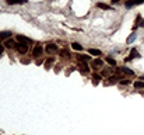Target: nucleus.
Wrapping results in <instances>:
<instances>
[{"instance_id": "f3484780", "label": "nucleus", "mask_w": 144, "mask_h": 135, "mask_svg": "<svg viewBox=\"0 0 144 135\" xmlns=\"http://www.w3.org/2000/svg\"><path fill=\"white\" fill-rule=\"evenodd\" d=\"M80 70L84 72V73H87V72H90V69H88L87 65H83V66H80Z\"/></svg>"}, {"instance_id": "f257e3e1", "label": "nucleus", "mask_w": 144, "mask_h": 135, "mask_svg": "<svg viewBox=\"0 0 144 135\" xmlns=\"http://www.w3.org/2000/svg\"><path fill=\"white\" fill-rule=\"evenodd\" d=\"M17 51H18L20 54H25L27 51H28V47H27L25 44H18L17 45Z\"/></svg>"}, {"instance_id": "423d86ee", "label": "nucleus", "mask_w": 144, "mask_h": 135, "mask_svg": "<svg viewBox=\"0 0 144 135\" xmlns=\"http://www.w3.org/2000/svg\"><path fill=\"white\" fill-rule=\"evenodd\" d=\"M17 45H18V44L14 42L13 40H7V41H6V47H7V48H17Z\"/></svg>"}, {"instance_id": "1a4fd4ad", "label": "nucleus", "mask_w": 144, "mask_h": 135, "mask_svg": "<svg viewBox=\"0 0 144 135\" xmlns=\"http://www.w3.org/2000/svg\"><path fill=\"white\" fill-rule=\"evenodd\" d=\"M102 65H104V61H101V59L92 61V66H94V68H99V66H102Z\"/></svg>"}, {"instance_id": "2eb2a0df", "label": "nucleus", "mask_w": 144, "mask_h": 135, "mask_svg": "<svg viewBox=\"0 0 144 135\" xmlns=\"http://www.w3.org/2000/svg\"><path fill=\"white\" fill-rule=\"evenodd\" d=\"M97 6H98L99 9H104V10H111V7H109L108 4H104V3H98Z\"/></svg>"}, {"instance_id": "0eeeda50", "label": "nucleus", "mask_w": 144, "mask_h": 135, "mask_svg": "<svg viewBox=\"0 0 144 135\" xmlns=\"http://www.w3.org/2000/svg\"><path fill=\"white\" fill-rule=\"evenodd\" d=\"M144 0H130V2L126 3V6L127 7H132V6H134V4H140V3H143Z\"/></svg>"}, {"instance_id": "7ed1b4c3", "label": "nucleus", "mask_w": 144, "mask_h": 135, "mask_svg": "<svg viewBox=\"0 0 144 135\" xmlns=\"http://www.w3.org/2000/svg\"><path fill=\"white\" fill-rule=\"evenodd\" d=\"M6 2H7V4H24L28 0H6Z\"/></svg>"}, {"instance_id": "393cba45", "label": "nucleus", "mask_w": 144, "mask_h": 135, "mask_svg": "<svg viewBox=\"0 0 144 135\" xmlns=\"http://www.w3.org/2000/svg\"><path fill=\"white\" fill-rule=\"evenodd\" d=\"M0 54H3V45H0Z\"/></svg>"}, {"instance_id": "412c9836", "label": "nucleus", "mask_w": 144, "mask_h": 135, "mask_svg": "<svg viewBox=\"0 0 144 135\" xmlns=\"http://www.w3.org/2000/svg\"><path fill=\"white\" fill-rule=\"evenodd\" d=\"M53 61H55V58H49V59H48V61H46V63H45V65H46V69H48V68H49V65H50V63H52V62H53Z\"/></svg>"}, {"instance_id": "20e7f679", "label": "nucleus", "mask_w": 144, "mask_h": 135, "mask_svg": "<svg viewBox=\"0 0 144 135\" xmlns=\"http://www.w3.org/2000/svg\"><path fill=\"white\" fill-rule=\"evenodd\" d=\"M42 47H41V45H36L35 48H34V55H35V56H41V55H42Z\"/></svg>"}, {"instance_id": "dca6fc26", "label": "nucleus", "mask_w": 144, "mask_h": 135, "mask_svg": "<svg viewBox=\"0 0 144 135\" xmlns=\"http://www.w3.org/2000/svg\"><path fill=\"white\" fill-rule=\"evenodd\" d=\"M122 72H123V73H127V75H133V73H134L133 70H130V69H127V68H122Z\"/></svg>"}, {"instance_id": "6ab92c4d", "label": "nucleus", "mask_w": 144, "mask_h": 135, "mask_svg": "<svg viewBox=\"0 0 144 135\" xmlns=\"http://www.w3.org/2000/svg\"><path fill=\"white\" fill-rule=\"evenodd\" d=\"M59 54H60V55H63V56H64V58L70 56V54H69V52H67V51H66V49H62V51H59Z\"/></svg>"}, {"instance_id": "5701e85b", "label": "nucleus", "mask_w": 144, "mask_h": 135, "mask_svg": "<svg viewBox=\"0 0 144 135\" xmlns=\"http://www.w3.org/2000/svg\"><path fill=\"white\" fill-rule=\"evenodd\" d=\"M21 62H22V63H29V59H22Z\"/></svg>"}, {"instance_id": "39448f33", "label": "nucleus", "mask_w": 144, "mask_h": 135, "mask_svg": "<svg viewBox=\"0 0 144 135\" xmlns=\"http://www.w3.org/2000/svg\"><path fill=\"white\" fill-rule=\"evenodd\" d=\"M139 56H140V54L137 52V49H134V48H133V49L130 51V58H127V61L133 59V58H139Z\"/></svg>"}, {"instance_id": "f8f14e48", "label": "nucleus", "mask_w": 144, "mask_h": 135, "mask_svg": "<svg viewBox=\"0 0 144 135\" xmlns=\"http://www.w3.org/2000/svg\"><path fill=\"white\" fill-rule=\"evenodd\" d=\"M134 87L136 89H144V82H141V80H140V82H136L134 83Z\"/></svg>"}, {"instance_id": "a211bd4d", "label": "nucleus", "mask_w": 144, "mask_h": 135, "mask_svg": "<svg viewBox=\"0 0 144 135\" xmlns=\"http://www.w3.org/2000/svg\"><path fill=\"white\" fill-rule=\"evenodd\" d=\"M92 79H94V85H98V82L101 80V76H99V75H94V78H92Z\"/></svg>"}, {"instance_id": "b1692460", "label": "nucleus", "mask_w": 144, "mask_h": 135, "mask_svg": "<svg viewBox=\"0 0 144 135\" xmlns=\"http://www.w3.org/2000/svg\"><path fill=\"white\" fill-rule=\"evenodd\" d=\"M120 83H122V85H129V80H122Z\"/></svg>"}, {"instance_id": "ddd939ff", "label": "nucleus", "mask_w": 144, "mask_h": 135, "mask_svg": "<svg viewBox=\"0 0 144 135\" xmlns=\"http://www.w3.org/2000/svg\"><path fill=\"white\" fill-rule=\"evenodd\" d=\"M90 54L91 55H95V56H99V55H101V51H99V49H92V48H91Z\"/></svg>"}, {"instance_id": "9d476101", "label": "nucleus", "mask_w": 144, "mask_h": 135, "mask_svg": "<svg viewBox=\"0 0 144 135\" xmlns=\"http://www.w3.org/2000/svg\"><path fill=\"white\" fill-rule=\"evenodd\" d=\"M71 47H73V49H76V51H81V49H83V45H80L78 42H73V44H71Z\"/></svg>"}, {"instance_id": "a878e982", "label": "nucleus", "mask_w": 144, "mask_h": 135, "mask_svg": "<svg viewBox=\"0 0 144 135\" xmlns=\"http://www.w3.org/2000/svg\"><path fill=\"white\" fill-rule=\"evenodd\" d=\"M112 2H119V0H112Z\"/></svg>"}, {"instance_id": "4468645a", "label": "nucleus", "mask_w": 144, "mask_h": 135, "mask_svg": "<svg viewBox=\"0 0 144 135\" xmlns=\"http://www.w3.org/2000/svg\"><path fill=\"white\" fill-rule=\"evenodd\" d=\"M105 61L108 62L109 65H112V66H116V61L112 59V58H105Z\"/></svg>"}, {"instance_id": "6e6552de", "label": "nucleus", "mask_w": 144, "mask_h": 135, "mask_svg": "<svg viewBox=\"0 0 144 135\" xmlns=\"http://www.w3.org/2000/svg\"><path fill=\"white\" fill-rule=\"evenodd\" d=\"M17 40L21 41L22 44H31V40H29V38H25V37H22V35H17Z\"/></svg>"}, {"instance_id": "aec40b11", "label": "nucleus", "mask_w": 144, "mask_h": 135, "mask_svg": "<svg viewBox=\"0 0 144 135\" xmlns=\"http://www.w3.org/2000/svg\"><path fill=\"white\" fill-rule=\"evenodd\" d=\"M78 59H80V61H88V59H90V56H87V55H80V56H78Z\"/></svg>"}, {"instance_id": "4be33fe9", "label": "nucleus", "mask_w": 144, "mask_h": 135, "mask_svg": "<svg viewBox=\"0 0 144 135\" xmlns=\"http://www.w3.org/2000/svg\"><path fill=\"white\" fill-rule=\"evenodd\" d=\"M133 40H134V34H132V35H130V38H129V42H132Z\"/></svg>"}, {"instance_id": "f03ea898", "label": "nucleus", "mask_w": 144, "mask_h": 135, "mask_svg": "<svg viewBox=\"0 0 144 135\" xmlns=\"http://www.w3.org/2000/svg\"><path fill=\"white\" fill-rule=\"evenodd\" d=\"M46 52H50V54L57 52V47L55 44H48L46 45Z\"/></svg>"}, {"instance_id": "9b49d317", "label": "nucleus", "mask_w": 144, "mask_h": 135, "mask_svg": "<svg viewBox=\"0 0 144 135\" xmlns=\"http://www.w3.org/2000/svg\"><path fill=\"white\" fill-rule=\"evenodd\" d=\"M10 35H11L10 31H2V33H0V38H9Z\"/></svg>"}]
</instances>
